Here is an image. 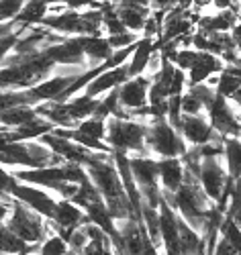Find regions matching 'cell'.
<instances>
[{"instance_id":"1","label":"cell","mask_w":241,"mask_h":255,"mask_svg":"<svg viewBox=\"0 0 241 255\" xmlns=\"http://www.w3.org/2000/svg\"><path fill=\"white\" fill-rule=\"evenodd\" d=\"M111 161H113V155L111 157H96L84 169H86V174H88L90 182L96 186L102 202L106 204L108 212H111V217L115 221H123V219L141 221V217L133 210V206H131L125 190H123L121 178L117 174V167Z\"/></svg>"},{"instance_id":"2","label":"cell","mask_w":241,"mask_h":255,"mask_svg":"<svg viewBox=\"0 0 241 255\" xmlns=\"http://www.w3.org/2000/svg\"><path fill=\"white\" fill-rule=\"evenodd\" d=\"M106 125V145L111 147V151H135L137 155H149L145 147V133L147 125L137 123L133 119H117L108 117L104 121Z\"/></svg>"},{"instance_id":"3","label":"cell","mask_w":241,"mask_h":255,"mask_svg":"<svg viewBox=\"0 0 241 255\" xmlns=\"http://www.w3.org/2000/svg\"><path fill=\"white\" fill-rule=\"evenodd\" d=\"M16 182H25L31 186H39L45 190L61 194L63 198H72L78 190V184L68 182L65 176V161L57 165H45V167H27V169H14L12 172Z\"/></svg>"},{"instance_id":"4","label":"cell","mask_w":241,"mask_h":255,"mask_svg":"<svg viewBox=\"0 0 241 255\" xmlns=\"http://www.w3.org/2000/svg\"><path fill=\"white\" fill-rule=\"evenodd\" d=\"M129 169L141 194V202L149 208H158L162 202V188L158 182L156 159H151L149 155H131Z\"/></svg>"},{"instance_id":"5","label":"cell","mask_w":241,"mask_h":255,"mask_svg":"<svg viewBox=\"0 0 241 255\" xmlns=\"http://www.w3.org/2000/svg\"><path fill=\"white\" fill-rule=\"evenodd\" d=\"M145 147L149 153L160 157H180L188 149L180 133L170 127L166 119H158L151 123V127H147Z\"/></svg>"},{"instance_id":"6","label":"cell","mask_w":241,"mask_h":255,"mask_svg":"<svg viewBox=\"0 0 241 255\" xmlns=\"http://www.w3.org/2000/svg\"><path fill=\"white\" fill-rule=\"evenodd\" d=\"M10 210H12V215L6 227L25 243H41L45 233L49 231L47 223H43V217L14 198L10 200Z\"/></svg>"},{"instance_id":"7","label":"cell","mask_w":241,"mask_h":255,"mask_svg":"<svg viewBox=\"0 0 241 255\" xmlns=\"http://www.w3.org/2000/svg\"><path fill=\"white\" fill-rule=\"evenodd\" d=\"M199 184L203 192L209 196V200L217 202L221 192L225 190L227 182L231 180L227 169L223 165V157H203L199 165Z\"/></svg>"},{"instance_id":"8","label":"cell","mask_w":241,"mask_h":255,"mask_svg":"<svg viewBox=\"0 0 241 255\" xmlns=\"http://www.w3.org/2000/svg\"><path fill=\"white\" fill-rule=\"evenodd\" d=\"M209 123L221 137H239V109L237 104H231L229 98L215 96L213 104L209 106Z\"/></svg>"},{"instance_id":"9","label":"cell","mask_w":241,"mask_h":255,"mask_svg":"<svg viewBox=\"0 0 241 255\" xmlns=\"http://www.w3.org/2000/svg\"><path fill=\"white\" fill-rule=\"evenodd\" d=\"M10 196L18 202H23L25 206H29L31 210H35L37 215H41L43 219H51L55 202H57L45 188L31 186V184H25V182H16L14 188L10 190Z\"/></svg>"},{"instance_id":"10","label":"cell","mask_w":241,"mask_h":255,"mask_svg":"<svg viewBox=\"0 0 241 255\" xmlns=\"http://www.w3.org/2000/svg\"><path fill=\"white\" fill-rule=\"evenodd\" d=\"M178 133L184 139V143H190L196 147L205 145L209 141H221L223 143V139H225L213 129L205 115H182Z\"/></svg>"},{"instance_id":"11","label":"cell","mask_w":241,"mask_h":255,"mask_svg":"<svg viewBox=\"0 0 241 255\" xmlns=\"http://www.w3.org/2000/svg\"><path fill=\"white\" fill-rule=\"evenodd\" d=\"M49 221H51V227L57 231V235H59L61 239H65V241H68L70 233H72L76 227L88 223V221H86V215L82 212V208L76 206V204H74L72 200H68V198L55 202L53 215H51Z\"/></svg>"},{"instance_id":"12","label":"cell","mask_w":241,"mask_h":255,"mask_svg":"<svg viewBox=\"0 0 241 255\" xmlns=\"http://www.w3.org/2000/svg\"><path fill=\"white\" fill-rule=\"evenodd\" d=\"M151 78L147 76H133L125 80L121 86L117 88L119 92V104L125 111H137L141 106L147 104V90H149Z\"/></svg>"},{"instance_id":"13","label":"cell","mask_w":241,"mask_h":255,"mask_svg":"<svg viewBox=\"0 0 241 255\" xmlns=\"http://www.w3.org/2000/svg\"><path fill=\"white\" fill-rule=\"evenodd\" d=\"M125 80H129L127 63H123V66H117V68H111V70H104V72H100L98 76H94V78L82 88V90H84L82 94L90 96V98H98L100 94H106L108 90L119 88Z\"/></svg>"},{"instance_id":"14","label":"cell","mask_w":241,"mask_h":255,"mask_svg":"<svg viewBox=\"0 0 241 255\" xmlns=\"http://www.w3.org/2000/svg\"><path fill=\"white\" fill-rule=\"evenodd\" d=\"M225 68V63L221 61V57L209 53V51H196L194 61L188 70V78H186V86H196V84H203L207 78L219 74Z\"/></svg>"},{"instance_id":"15","label":"cell","mask_w":241,"mask_h":255,"mask_svg":"<svg viewBox=\"0 0 241 255\" xmlns=\"http://www.w3.org/2000/svg\"><path fill=\"white\" fill-rule=\"evenodd\" d=\"M160 217V237L166 245L168 255H180V243H178V227H176V210H172L164 200L158 206Z\"/></svg>"},{"instance_id":"16","label":"cell","mask_w":241,"mask_h":255,"mask_svg":"<svg viewBox=\"0 0 241 255\" xmlns=\"http://www.w3.org/2000/svg\"><path fill=\"white\" fill-rule=\"evenodd\" d=\"M78 41H80V47H82L84 57L90 68L104 63L113 53L104 35H78Z\"/></svg>"},{"instance_id":"17","label":"cell","mask_w":241,"mask_h":255,"mask_svg":"<svg viewBox=\"0 0 241 255\" xmlns=\"http://www.w3.org/2000/svg\"><path fill=\"white\" fill-rule=\"evenodd\" d=\"M156 165H158V180H162V190L176 192L184 180V167L180 157H162L160 161H156Z\"/></svg>"},{"instance_id":"18","label":"cell","mask_w":241,"mask_h":255,"mask_svg":"<svg viewBox=\"0 0 241 255\" xmlns=\"http://www.w3.org/2000/svg\"><path fill=\"white\" fill-rule=\"evenodd\" d=\"M178 227V243H180V255H205V239L196 233L182 217H176Z\"/></svg>"},{"instance_id":"19","label":"cell","mask_w":241,"mask_h":255,"mask_svg":"<svg viewBox=\"0 0 241 255\" xmlns=\"http://www.w3.org/2000/svg\"><path fill=\"white\" fill-rule=\"evenodd\" d=\"M113 8H115L117 16L121 18L123 27L131 33H139L145 25V18L151 12L149 6H133V4H115Z\"/></svg>"},{"instance_id":"20","label":"cell","mask_w":241,"mask_h":255,"mask_svg":"<svg viewBox=\"0 0 241 255\" xmlns=\"http://www.w3.org/2000/svg\"><path fill=\"white\" fill-rule=\"evenodd\" d=\"M156 49V41L149 39V37H139V41L135 43L133 53L129 55V63H127V70H129V78L133 76H141L145 72L147 66V59L151 55V51Z\"/></svg>"},{"instance_id":"21","label":"cell","mask_w":241,"mask_h":255,"mask_svg":"<svg viewBox=\"0 0 241 255\" xmlns=\"http://www.w3.org/2000/svg\"><path fill=\"white\" fill-rule=\"evenodd\" d=\"M84 210H86V221L92 223V225H96L98 229H102V231H104L111 239H115V237H117L115 219L111 217V212H108V208H106V204H104L102 200L88 204Z\"/></svg>"},{"instance_id":"22","label":"cell","mask_w":241,"mask_h":255,"mask_svg":"<svg viewBox=\"0 0 241 255\" xmlns=\"http://www.w3.org/2000/svg\"><path fill=\"white\" fill-rule=\"evenodd\" d=\"M45 16H47V2L45 0H27V2L23 4V8L18 10V14L14 16V23L20 25L23 29H27V27L41 25Z\"/></svg>"},{"instance_id":"23","label":"cell","mask_w":241,"mask_h":255,"mask_svg":"<svg viewBox=\"0 0 241 255\" xmlns=\"http://www.w3.org/2000/svg\"><path fill=\"white\" fill-rule=\"evenodd\" d=\"M61 104H63L65 117H68L74 125H78L80 121H84V119H88V117L94 115V109H96V104H98V98H90V96H86V94H80V96H76L74 100L61 102Z\"/></svg>"},{"instance_id":"24","label":"cell","mask_w":241,"mask_h":255,"mask_svg":"<svg viewBox=\"0 0 241 255\" xmlns=\"http://www.w3.org/2000/svg\"><path fill=\"white\" fill-rule=\"evenodd\" d=\"M239 86H241V74H239V66H225L217 76V84H215V94L223 96V98H231L235 94H239Z\"/></svg>"},{"instance_id":"25","label":"cell","mask_w":241,"mask_h":255,"mask_svg":"<svg viewBox=\"0 0 241 255\" xmlns=\"http://www.w3.org/2000/svg\"><path fill=\"white\" fill-rule=\"evenodd\" d=\"M35 117H37V113H35L33 106H29V104L10 106V109L0 111V127H6V129H16V127L33 121Z\"/></svg>"},{"instance_id":"26","label":"cell","mask_w":241,"mask_h":255,"mask_svg":"<svg viewBox=\"0 0 241 255\" xmlns=\"http://www.w3.org/2000/svg\"><path fill=\"white\" fill-rule=\"evenodd\" d=\"M223 157H225V169L231 180L239 178L241 172V145L237 137H225L223 139Z\"/></svg>"},{"instance_id":"27","label":"cell","mask_w":241,"mask_h":255,"mask_svg":"<svg viewBox=\"0 0 241 255\" xmlns=\"http://www.w3.org/2000/svg\"><path fill=\"white\" fill-rule=\"evenodd\" d=\"M27 251H31V245H27L23 239H18L6 225L0 227V253L14 255V253H27Z\"/></svg>"},{"instance_id":"28","label":"cell","mask_w":241,"mask_h":255,"mask_svg":"<svg viewBox=\"0 0 241 255\" xmlns=\"http://www.w3.org/2000/svg\"><path fill=\"white\" fill-rule=\"evenodd\" d=\"M76 129L84 135H88V137H94L98 141L104 139V133H106V125L102 119H96V117H88V119H84L76 125Z\"/></svg>"},{"instance_id":"29","label":"cell","mask_w":241,"mask_h":255,"mask_svg":"<svg viewBox=\"0 0 241 255\" xmlns=\"http://www.w3.org/2000/svg\"><path fill=\"white\" fill-rule=\"evenodd\" d=\"M68 251H70L68 241L61 239L59 235H51L39 245V255H65Z\"/></svg>"},{"instance_id":"30","label":"cell","mask_w":241,"mask_h":255,"mask_svg":"<svg viewBox=\"0 0 241 255\" xmlns=\"http://www.w3.org/2000/svg\"><path fill=\"white\" fill-rule=\"evenodd\" d=\"M106 41L108 45H111V49H123V47H129L139 41L137 33H131V31H125V33H117V35H106Z\"/></svg>"},{"instance_id":"31","label":"cell","mask_w":241,"mask_h":255,"mask_svg":"<svg viewBox=\"0 0 241 255\" xmlns=\"http://www.w3.org/2000/svg\"><path fill=\"white\" fill-rule=\"evenodd\" d=\"M180 111H182V115H203L205 106L201 104V100L194 94L186 92V94L180 96Z\"/></svg>"},{"instance_id":"32","label":"cell","mask_w":241,"mask_h":255,"mask_svg":"<svg viewBox=\"0 0 241 255\" xmlns=\"http://www.w3.org/2000/svg\"><path fill=\"white\" fill-rule=\"evenodd\" d=\"M14 184H16L14 176H12V174H8L6 169H4L2 165H0V198L6 200V202H10L12 198H8V196H10V190L14 188Z\"/></svg>"},{"instance_id":"33","label":"cell","mask_w":241,"mask_h":255,"mask_svg":"<svg viewBox=\"0 0 241 255\" xmlns=\"http://www.w3.org/2000/svg\"><path fill=\"white\" fill-rule=\"evenodd\" d=\"M239 251L235 249V247H231L223 237L219 239L217 243H215V247H213V253L211 255H237Z\"/></svg>"},{"instance_id":"34","label":"cell","mask_w":241,"mask_h":255,"mask_svg":"<svg viewBox=\"0 0 241 255\" xmlns=\"http://www.w3.org/2000/svg\"><path fill=\"white\" fill-rule=\"evenodd\" d=\"M65 4L72 10H84V8H92L94 0H65Z\"/></svg>"},{"instance_id":"35","label":"cell","mask_w":241,"mask_h":255,"mask_svg":"<svg viewBox=\"0 0 241 255\" xmlns=\"http://www.w3.org/2000/svg\"><path fill=\"white\" fill-rule=\"evenodd\" d=\"M233 2H237V0H211V8L213 10H227L233 6Z\"/></svg>"},{"instance_id":"36","label":"cell","mask_w":241,"mask_h":255,"mask_svg":"<svg viewBox=\"0 0 241 255\" xmlns=\"http://www.w3.org/2000/svg\"><path fill=\"white\" fill-rule=\"evenodd\" d=\"M18 29H23V27L16 25L14 20H10V23H0V37L10 35V33H14V31H18Z\"/></svg>"},{"instance_id":"37","label":"cell","mask_w":241,"mask_h":255,"mask_svg":"<svg viewBox=\"0 0 241 255\" xmlns=\"http://www.w3.org/2000/svg\"><path fill=\"white\" fill-rule=\"evenodd\" d=\"M207 8H211V0H192V6H190V10H194V12H205Z\"/></svg>"},{"instance_id":"38","label":"cell","mask_w":241,"mask_h":255,"mask_svg":"<svg viewBox=\"0 0 241 255\" xmlns=\"http://www.w3.org/2000/svg\"><path fill=\"white\" fill-rule=\"evenodd\" d=\"M143 255H158L156 245H153V243L149 241V237H147V235H145V239H143Z\"/></svg>"},{"instance_id":"39","label":"cell","mask_w":241,"mask_h":255,"mask_svg":"<svg viewBox=\"0 0 241 255\" xmlns=\"http://www.w3.org/2000/svg\"><path fill=\"white\" fill-rule=\"evenodd\" d=\"M47 4H53V2H65V0H45Z\"/></svg>"},{"instance_id":"40","label":"cell","mask_w":241,"mask_h":255,"mask_svg":"<svg viewBox=\"0 0 241 255\" xmlns=\"http://www.w3.org/2000/svg\"><path fill=\"white\" fill-rule=\"evenodd\" d=\"M65 255H78V253H74V251H68V253H65Z\"/></svg>"}]
</instances>
